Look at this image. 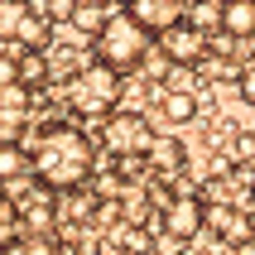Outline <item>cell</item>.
<instances>
[{
  "mask_svg": "<svg viewBox=\"0 0 255 255\" xmlns=\"http://www.w3.org/2000/svg\"><path fill=\"white\" fill-rule=\"evenodd\" d=\"M222 34L241 43L255 39V0H222Z\"/></svg>",
  "mask_w": 255,
  "mask_h": 255,
  "instance_id": "cell-8",
  "label": "cell"
},
{
  "mask_svg": "<svg viewBox=\"0 0 255 255\" xmlns=\"http://www.w3.org/2000/svg\"><path fill=\"white\" fill-rule=\"evenodd\" d=\"M10 82H19V58L0 53V87H10Z\"/></svg>",
  "mask_w": 255,
  "mask_h": 255,
  "instance_id": "cell-20",
  "label": "cell"
},
{
  "mask_svg": "<svg viewBox=\"0 0 255 255\" xmlns=\"http://www.w3.org/2000/svg\"><path fill=\"white\" fill-rule=\"evenodd\" d=\"M202 227H207V202H202L198 193H178V198L154 217V231L159 236H173L178 246H188Z\"/></svg>",
  "mask_w": 255,
  "mask_h": 255,
  "instance_id": "cell-5",
  "label": "cell"
},
{
  "mask_svg": "<svg viewBox=\"0 0 255 255\" xmlns=\"http://www.w3.org/2000/svg\"><path fill=\"white\" fill-rule=\"evenodd\" d=\"M24 255H63V251H58L53 236H29V241H24Z\"/></svg>",
  "mask_w": 255,
  "mask_h": 255,
  "instance_id": "cell-18",
  "label": "cell"
},
{
  "mask_svg": "<svg viewBox=\"0 0 255 255\" xmlns=\"http://www.w3.org/2000/svg\"><path fill=\"white\" fill-rule=\"evenodd\" d=\"M154 126H149V116H140V111H111L106 116V126H101V144L111 149L116 159H135V154H149L154 149Z\"/></svg>",
  "mask_w": 255,
  "mask_h": 255,
  "instance_id": "cell-4",
  "label": "cell"
},
{
  "mask_svg": "<svg viewBox=\"0 0 255 255\" xmlns=\"http://www.w3.org/2000/svg\"><path fill=\"white\" fill-rule=\"evenodd\" d=\"M159 121H164V126H188V121H193V116H198V97H193V92H159Z\"/></svg>",
  "mask_w": 255,
  "mask_h": 255,
  "instance_id": "cell-11",
  "label": "cell"
},
{
  "mask_svg": "<svg viewBox=\"0 0 255 255\" xmlns=\"http://www.w3.org/2000/svg\"><path fill=\"white\" fill-rule=\"evenodd\" d=\"M121 97H126V77L116 68H106V63H87V68L72 77V106H77V111L106 116Z\"/></svg>",
  "mask_w": 255,
  "mask_h": 255,
  "instance_id": "cell-3",
  "label": "cell"
},
{
  "mask_svg": "<svg viewBox=\"0 0 255 255\" xmlns=\"http://www.w3.org/2000/svg\"><path fill=\"white\" fill-rule=\"evenodd\" d=\"M29 87H19V82H10V87H0V116H29Z\"/></svg>",
  "mask_w": 255,
  "mask_h": 255,
  "instance_id": "cell-15",
  "label": "cell"
},
{
  "mask_svg": "<svg viewBox=\"0 0 255 255\" xmlns=\"http://www.w3.org/2000/svg\"><path fill=\"white\" fill-rule=\"evenodd\" d=\"M154 43L159 39L130 10H111V14H106V29L92 39V58L106 63V68H116V72H135L144 58L154 53Z\"/></svg>",
  "mask_w": 255,
  "mask_h": 255,
  "instance_id": "cell-2",
  "label": "cell"
},
{
  "mask_svg": "<svg viewBox=\"0 0 255 255\" xmlns=\"http://www.w3.org/2000/svg\"><path fill=\"white\" fill-rule=\"evenodd\" d=\"M34 178V149L24 144H0V183L14 188V183H29Z\"/></svg>",
  "mask_w": 255,
  "mask_h": 255,
  "instance_id": "cell-9",
  "label": "cell"
},
{
  "mask_svg": "<svg viewBox=\"0 0 255 255\" xmlns=\"http://www.w3.org/2000/svg\"><path fill=\"white\" fill-rule=\"evenodd\" d=\"M251 212H255V198H251Z\"/></svg>",
  "mask_w": 255,
  "mask_h": 255,
  "instance_id": "cell-25",
  "label": "cell"
},
{
  "mask_svg": "<svg viewBox=\"0 0 255 255\" xmlns=\"http://www.w3.org/2000/svg\"><path fill=\"white\" fill-rule=\"evenodd\" d=\"M159 53L169 58L173 68H193V63L207 58V29H198V24L183 14L178 24H169L164 34H159Z\"/></svg>",
  "mask_w": 255,
  "mask_h": 255,
  "instance_id": "cell-6",
  "label": "cell"
},
{
  "mask_svg": "<svg viewBox=\"0 0 255 255\" xmlns=\"http://www.w3.org/2000/svg\"><path fill=\"white\" fill-rule=\"evenodd\" d=\"M207 227L231 251H241V246L255 241V212H246L241 202H207Z\"/></svg>",
  "mask_w": 255,
  "mask_h": 255,
  "instance_id": "cell-7",
  "label": "cell"
},
{
  "mask_svg": "<svg viewBox=\"0 0 255 255\" xmlns=\"http://www.w3.org/2000/svg\"><path fill=\"white\" fill-rule=\"evenodd\" d=\"M236 92H241L246 106H255V68H251V63H246V72H241V82H236Z\"/></svg>",
  "mask_w": 255,
  "mask_h": 255,
  "instance_id": "cell-19",
  "label": "cell"
},
{
  "mask_svg": "<svg viewBox=\"0 0 255 255\" xmlns=\"http://www.w3.org/2000/svg\"><path fill=\"white\" fill-rule=\"evenodd\" d=\"M236 159H241V164H255V130H251V135H241V144H236Z\"/></svg>",
  "mask_w": 255,
  "mask_h": 255,
  "instance_id": "cell-21",
  "label": "cell"
},
{
  "mask_svg": "<svg viewBox=\"0 0 255 255\" xmlns=\"http://www.w3.org/2000/svg\"><path fill=\"white\" fill-rule=\"evenodd\" d=\"M29 14H34V5L29 0H0V39H19V29L29 24Z\"/></svg>",
  "mask_w": 255,
  "mask_h": 255,
  "instance_id": "cell-14",
  "label": "cell"
},
{
  "mask_svg": "<svg viewBox=\"0 0 255 255\" xmlns=\"http://www.w3.org/2000/svg\"><path fill=\"white\" fill-rule=\"evenodd\" d=\"M58 72H53V58L48 53H19V87H29V92H39V87H48Z\"/></svg>",
  "mask_w": 255,
  "mask_h": 255,
  "instance_id": "cell-12",
  "label": "cell"
},
{
  "mask_svg": "<svg viewBox=\"0 0 255 255\" xmlns=\"http://www.w3.org/2000/svg\"><path fill=\"white\" fill-rule=\"evenodd\" d=\"M126 10L135 14V19H140L154 39H159L169 24H178V19H183V14H173V0H135V5H126Z\"/></svg>",
  "mask_w": 255,
  "mask_h": 255,
  "instance_id": "cell-10",
  "label": "cell"
},
{
  "mask_svg": "<svg viewBox=\"0 0 255 255\" xmlns=\"http://www.w3.org/2000/svg\"><path fill=\"white\" fill-rule=\"evenodd\" d=\"M251 68H255V39H251Z\"/></svg>",
  "mask_w": 255,
  "mask_h": 255,
  "instance_id": "cell-22",
  "label": "cell"
},
{
  "mask_svg": "<svg viewBox=\"0 0 255 255\" xmlns=\"http://www.w3.org/2000/svg\"><path fill=\"white\" fill-rule=\"evenodd\" d=\"M183 159H188V149H183V140H173V135L154 140V149H149V164H154L159 173H178V169H183Z\"/></svg>",
  "mask_w": 255,
  "mask_h": 255,
  "instance_id": "cell-13",
  "label": "cell"
},
{
  "mask_svg": "<svg viewBox=\"0 0 255 255\" xmlns=\"http://www.w3.org/2000/svg\"><path fill=\"white\" fill-rule=\"evenodd\" d=\"M116 5H121V10H126V5H135V0H116Z\"/></svg>",
  "mask_w": 255,
  "mask_h": 255,
  "instance_id": "cell-23",
  "label": "cell"
},
{
  "mask_svg": "<svg viewBox=\"0 0 255 255\" xmlns=\"http://www.w3.org/2000/svg\"><path fill=\"white\" fill-rule=\"evenodd\" d=\"M0 202H5V183H0Z\"/></svg>",
  "mask_w": 255,
  "mask_h": 255,
  "instance_id": "cell-24",
  "label": "cell"
},
{
  "mask_svg": "<svg viewBox=\"0 0 255 255\" xmlns=\"http://www.w3.org/2000/svg\"><path fill=\"white\" fill-rule=\"evenodd\" d=\"M77 10H82V0H43V19L48 24H72Z\"/></svg>",
  "mask_w": 255,
  "mask_h": 255,
  "instance_id": "cell-16",
  "label": "cell"
},
{
  "mask_svg": "<svg viewBox=\"0 0 255 255\" xmlns=\"http://www.w3.org/2000/svg\"><path fill=\"white\" fill-rule=\"evenodd\" d=\"M72 24L82 29V34H101V29H106V14H97L92 5H82V10L72 14Z\"/></svg>",
  "mask_w": 255,
  "mask_h": 255,
  "instance_id": "cell-17",
  "label": "cell"
},
{
  "mask_svg": "<svg viewBox=\"0 0 255 255\" xmlns=\"http://www.w3.org/2000/svg\"><path fill=\"white\" fill-rule=\"evenodd\" d=\"M97 169V144L77 126H48L34 140V178L48 193H77Z\"/></svg>",
  "mask_w": 255,
  "mask_h": 255,
  "instance_id": "cell-1",
  "label": "cell"
}]
</instances>
